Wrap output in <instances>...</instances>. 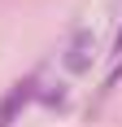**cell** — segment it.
<instances>
[{
  "label": "cell",
  "instance_id": "obj_1",
  "mask_svg": "<svg viewBox=\"0 0 122 127\" xmlns=\"http://www.w3.org/2000/svg\"><path fill=\"white\" fill-rule=\"evenodd\" d=\"M35 92H39L35 79H18V83L4 92V101H0V127H13V123H18V114L35 101Z\"/></svg>",
  "mask_w": 122,
  "mask_h": 127
},
{
  "label": "cell",
  "instance_id": "obj_2",
  "mask_svg": "<svg viewBox=\"0 0 122 127\" xmlns=\"http://www.w3.org/2000/svg\"><path fill=\"white\" fill-rule=\"evenodd\" d=\"M65 70L70 75H83V70H92V62H96V35L92 31H74V39L65 44Z\"/></svg>",
  "mask_w": 122,
  "mask_h": 127
},
{
  "label": "cell",
  "instance_id": "obj_3",
  "mask_svg": "<svg viewBox=\"0 0 122 127\" xmlns=\"http://www.w3.org/2000/svg\"><path fill=\"white\" fill-rule=\"evenodd\" d=\"M35 96L48 105V110H61V105H65V83H48V88H44V92H35Z\"/></svg>",
  "mask_w": 122,
  "mask_h": 127
},
{
  "label": "cell",
  "instance_id": "obj_4",
  "mask_svg": "<svg viewBox=\"0 0 122 127\" xmlns=\"http://www.w3.org/2000/svg\"><path fill=\"white\" fill-rule=\"evenodd\" d=\"M118 83H122V57L113 62V70H109V79H105V88H100V92H113Z\"/></svg>",
  "mask_w": 122,
  "mask_h": 127
},
{
  "label": "cell",
  "instance_id": "obj_5",
  "mask_svg": "<svg viewBox=\"0 0 122 127\" xmlns=\"http://www.w3.org/2000/svg\"><path fill=\"white\" fill-rule=\"evenodd\" d=\"M118 53H122V31H118Z\"/></svg>",
  "mask_w": 122,
  "mask_h": 127
}]
</instances>
